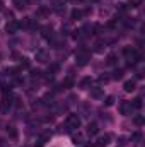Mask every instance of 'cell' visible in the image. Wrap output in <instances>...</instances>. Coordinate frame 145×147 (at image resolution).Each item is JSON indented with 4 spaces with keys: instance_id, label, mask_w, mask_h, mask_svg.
<instances>
[{
    "instance_id": "6",
    "label": "cell",
    "mask_w": 145,
    "mask_h": 147,
    "mask_svg": "<svg viewBox=\"0 0 145 147\" xmlns=\"http://www.w3.org/2000/svg\"><path fill=\"white\" fill-rule=\"evenodd\" d=\"M132 103L130 101H123L121 105H119V111H121V115H130L132 113Z\"/></svg>"
},
{
    "instance_id": "19",
    "label": "cell",
    "mask_w": 145,
    "mask_h": 147,
    "mask_svg": "<svg viewBox=\"0 0 145 147\" xmlns=\"http://www.w3.org/2000/svg\"><path fill=\"white\" fill-rule=\"evenodd\" d=\"M123 77V70L121 69H116L114 72H113V79H121Z\"/></svg>"
},
{
    "instance_id": "3",
    "label": "cell",
    "mask_w": 145,
    "mask_h": 147,
    "mask_svg": "<svg viewBox=\"0 0 145 147\" xmlns=\"http://www.w3.org/2000/svg\"><path fill=\"white\" fill-rule=\"evenodd\" d=\"M67 127L68 128H79L80 127V118L77 116V115H68L67 116Z\"/></svg>"
},
{
    "instance_id": "30",
    "label": "cell",
    "mask_w": 145,
    "mask_h": 147,
    "mask_svg": "<svg viewBox=\"0 0 145 147\" xmlns=\"http://www.w3.org/2000/svg\"><path fill=\"white\" fill-rule=\"evenodd\" d=\"M2 9H3V3H2V0H0V10H2Z\"/></svg>"
},
{
    "instance_id": "15",
    "label": "cell",
    "mask_w": 145,
    "mask_h": 147,
    "mask_svg": "<svg viewBox=\"0 0 145 147\" xmlns=\"http://www.w3.org/2000/svg\"><path fill=\"white\" fill-rule=\"evenodd\" d=\"M144 106V103H142V98H135L133 99V103H132V108H135V110H140Z\"/></svg>"
},
{
    "instance_id": "18",
    "label": "cell",
    "mask_w": 145,
    "mask_h": 147,
    "mask_svg": "<svg viewBox=\"0 0 145 147\" xmlns=\"http://www.w3.org/2000/svg\"><path fill=\"white\" fill-rule=\"evenodd\" d=\"M14 5H15V9H24L26 7V0H14Z\"/></svg>"
},
{
    "instance_id": "14",
    "label": "cell",
    "mask_w": 145,
    "mask_h": 147,
    "mask_svg": "<svg viewBox=\"0 0 145 147\" xmlns=\"http://www.w3.org/2000/svg\"><path fill=\"white\" fill-rule=\"evenodd\" d=\"M91 84H92V79H91V77H84L82 82H80V87H82V89H87Z\"/></svg>"
},
{
    "instance_id": "11",
    "label": "cell",
    "mask_w": 145,
    "mask_h": 147,
    "mask_svg": "<svg viewBox=\"0 0 145 147\" xmlns=\"http://www.w3.org/2000/svg\"><path fill=\"white\" fill-rule=\"evenodd\" d=\"M84 17V10H79V9H73L72 10V19L77 21V19H82Z\"/></svg>"
},
{
    "instance_id": "1",
    "label": "cell",
    "mask_w": 145,
    "mask_h": 147,
    "mask_svg": "<svg viewBox=\"0 0 145 147\" xmlns=\"http://www.w3.org/2000/svg\"><path fill=\"white\" fill-rule=\"evenodd\" d=\"M12 106V94L10 92H3L2 99H0V111L2 113H7Z\"/></svg>"
},
{
    "instance_id": "5",
    "label": "cell",
    "mask_w": 145,
    "mask_h": 147,
    "mask_svg": "<svg viewBox=\"0 0 145 147\" xmlns=\"http://www.w3.org/2000/svg\"><path fill=\"white\" fill-rule=\"evenodd\" d=\"M109 140H111V137H109L108 134H106V135H101V137L96 140L94 147H106V146L109 144Z\"/></svg>"
},
{
    "instance_id": "25",
    "label": "cell",
    "mask_w": 145,
    "mask_h": 147,
    "mask_svg": "<svg viewBox=\"0 0 145 147\" xmlns=\"http://www.w3.org/2000/svg\"><path fill=\"white\" fill-rule=\"evenodd\" d=\"M142 2H144V0H130V5H132V7H140Z\"/></svg>"
},
{
    "instance_id": "2",
    "label": "cell",
    "mask_w": 145,
    "mask_h": 147,
    "mask_svg": "<svg viewBox=\"0 0 145 147\" xmlns=\"http://www.w3.org/2000/svg\"><path fill=\"white\" fill-rule=\"evenodd\" d=\"M75 60H77V65L84 67V65H87V63H89V60H91V53H89V51H85V50L82 48V50L77 53Z\"/></svg>"
},
{
    "instance_id": "13",
    "label": "cell",
    "mask_w": 145,
    "mask_h": 147,
    "mask_svg": "<svg viewBox=\"0 0 145 147\" xmlns=\"http://www.w3.org/2000/svg\"><path fill=\"white\" fill-rule=\"evenodd\" d=\"M48 14H50V10H48L46 7H39V9L36 10V16H38V17H46Z\"/></svg>"
},
{
    "instance_id": "24",
    "label": "cell",
    "mask_w": 145,
    "mask_h": 147,
    "mask_svg": "<svg viewBox=\"0 0 145 147\" xmlns=\"http://www.w3.org/2000/svg\"><path fill=\"white\" fill-rule=\"evenodd\" d=\"M48 139H50V134H43V135L39 137V144H44Z\"/></svg>"
},
{
    "instance_id": "12",
    "label": "cell",
    "mask_w": 145,
    "mask_h": 147,
    "mask_svg": "<svg viewBox=\"0 0 145 147\" xmlns=\"http://www.w3.org/2000/svg\"><path fill=\"white\" fill-rule=\"evenodd\" d=\"M43 36L46 38V39H51V38H53V29H51L50 26L43 28Z\"/></svg>"
},
{
    "instance_id": "32",
    "label": "cell",
    "mask_w": 145,
    "mask_h": 147,
    "mask_svg": "<svg viewBox=\"0 0 145 147\" xmlns=\"http://www.w3.org/2000/svg\"><path fill=\"white\" fill-rule=\"evenodd\" d=\"M91 2H97V0H91Z\"/></svg>"
},
{
    "instance_id": "29",
    "label": "cell",
    "mask_w": 145,
    "mask_h": 147,
    "mask_svg": "<svg viewBox=\"0 0 145 147\" xmlns=\"http://www.w3.org/2000/svg\"><path fill=\"white\" fill-rule=\"evenodd\" d=\"M0 147H7V140L5 139H0Z\"/></svg>"
},
{
    "instance_id": "9",
    "label": "cell",
    "mask_w": 145,
    "mask_h": 147,
    "mask_svg": "<svg viewBox=\"0 0 145 147\" xmlns=\"http://www.w3.org/2000/svg\"><path fill=\"white\" fill-rule=\"evenodd\" d=\"M62 87H63V89H72V87H73V79H72V77H67V79H63V82H62Z\"/></svg>"
},
{
    "instance_id": "27",
    "label": "cell",
    "mask_w": 145,
    "mask_h": 147,
    "mask_svg": "<svg viewBox=\"0 0 145 147\" xmlns=\"http://www.w3.org/2000/svg\"><path fill=\"white\" fill-rule=\"evenodd\" d=\"M132 139H133V140H140V139H142V134H140V132H137V134H133V137H132Z\"/></svg>"
},
{
    "instance_id": "21",
    "label": "cell",
    "mask_w": 145,
    "mask_h": 147,
    "mask_svg": "<svg viewBox=\"0 0 145 147\" xmlns=\"http://www.w3.org/2000/svg\"><path fill=\"white\" fill-rule=\"evenodd\" d=\"M135 125H138V127H142L144 125V116H135Z\"/></svg>"
},
{
    "instance_id": "23",
    "label": "cell",
    "mask_w": 145,
    "mask_h": 147,
    "mask_svg": "<svg viewBox=\"0 0 145 147\" xmlns=\"http://www.w3.org/2000/svg\"><path fill=\"white\" fill-rule=\"evenodd\" d=\"M73 144H82V135L80 134H77V135H73Z\"/></svg>"
},
{
    "instance_id": "28",
    "label": "cell",
    "mask_w": 145,
    "mask_h": 147,
    "mask_svg": "<svg viewBox=\"0 0 145 147\" xmlns=\"http://www.w3.org/2000/svg\"><path fill=\"white\" fill-rule=\"evenodd\" d=\"M39 70H33V72H31V77H39Z\"/></svg>"
},
{
    "instance_id": "26",
    "label": "cell",
    "mask_w": 145,
    "mask_h": 147,
    "mask_svg": "<svg viewBox=\"0 0 145 147\" xmlns=\"http://www.w3.org/2000/svg\"><path fill=\"white\" fill-rule=\"evenodd\" d=\"M101 94H103L101 89H94V91H92V96H94V98H101Z\"/></svg>"
},
{
    "instance_id": "17",
    "label": "cell",
    "mask_w": 145,
    "mask_h": 147,
    "mask_svg": "<svg viewBox=\"0 0 145 147\" xmlns=\"http://www.w3.org/2000/svg\"><path fill=\"white\" fill-rule=\"evenodd\" d=\"M7 134H9L12 139H15V137H17V130H15L12 125H10V127H7Z\"/></svg>"
},
{
    "instance_id": "8",
    "label": "cell",
    "mask_w": 145,
    "mask_h": 147,
    "mask_svg": "<svg viewBox=\"0 0 145 147\" xmlns=\"http://www.w3.org/2000/svg\"><path fill=\"white\" fill-rule=\"evenodd\" d=\"M36 60L38 62H48V55H46L44 50H39V51L36 53Z\"/></svg>"
},
{
    "instance_id": "22",
    "label": "cell",
    "mask_w": 145,
    "mask_h": 147,
    "mask_svg": "<svg viewBox=\"0 0 145 147\" xmlns=\"http://www.w3.org/2000/svg\"><path fill=\"white\" fill-rule=\"evenodd\" d=\"M104 105H106V106H113V105H114V98H113V96H108L106 101H104Z\"/></svg>"
},
{
    "instance_id": "10",
    "label": "cell",
    "mask_w": 145,
    "mask_h": 147,
    "mask_svg": "<svg viewBox=\"0 0 145 147\" xmlns=\"http://www.w3.org/2000/svg\"><path fill=\"white\" fill-rule=\"evenodd\" d=\"M97 132H99L97 123H89V127H87V134H89V135H96Z\"/></svg>"
},
{
    "instance_id": "31",
    "label": "cell",
    "mask_w": 145,
    "mask_h": 147,
    "mask_svg": "<svg viewBox=\"0 0 145 147\" xmlns=\"http://www.w3.org/2000/svg\"><path fill=\"white\" fill-rule=\"evenodd\" d=\"M84 147H94V146H84Z\"/></svg>"
},
{
    "instance_id": "7",
    "label": "cell",
    "mask_w": 145,
    "mask_h": 147,
    "mask_svg": "<svg viewBox=\"0 0 145 147\" xmlns=\"http://www.w3.org/2000/svg\"><path fill=\"white\" fill-rule=\"evenodd\" d=\"M135 87H137V82H135L133 79H130V80H126V82L123 84V89H125L126 92H132V91H135Z\"/></svg>"
},
{
    "instance_id": "16",
    "label": "cell",
    "mask_w": 145,
    "mask_h": 147,
    "mask_svg": "<svg viewBox=\"0 0 145 147\" xmlns=\"http://www.w3.org/2000/svg\"><path fill=\"white\" fill-rule=\"evenodd\" d=\"M116 60H118V57H116L114 53H109L108 58H106V63H108V65H114V63H116Z\"/></svg>"
},
{
    "instance_id": "4",
    "label": "cell",
    "mask_w": 145,
    "mask_h": 147,
    "mask_svg": "<svg viewBox=\"0 0 145 147\" xmlns=\"http://www.w3.org/2000/svg\"><path fill=\"white\" fill-rule=\"evenodd\" d=\"M17 29H19V22H15L14 19H12V21H9V22H7V26H5V31H7L9 34H15V33H17Z\"/></svg>"
},
{
    "instance_id": "20",
    "label": "cell",
    "mask_w": 145,
    "mask_h": 147,
    "mask_svg": "<svg viewBox=\"0 0 145 147\" xmlns=\"http://www.w3.org/2000/svg\"><path fill=\"white\" fill-rule=\"evenodd\" d=\"M21 69H29V60L22 58V62H21V67H19V70H21Z\"/></svg>"
}]
</instances>
